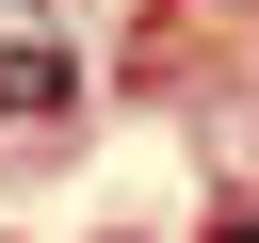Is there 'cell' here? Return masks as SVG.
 <instances>
[{"mask_svg":"<svg viewBox=\"0 0 259 243\" xmlns=\"http://www.w3.org/2000/svg\"><path fill=\"white\" fill-rule=\"evenodd\" d=\"M65 113H81V65L49 32H0V130H65Z\"/></svg>","mask_w":259,"mask_h":243,"instance_id":"cell-1","label":"cell"},{"mask_svg":"<svg viewBox=\"0 0 259 243\" xmlns=\"http://www.w3.org/2000/svg\"><path fill=\"white\" fill-rule=\"evenodd\" d=\"M210 243H259V211H227V227H210Z\"/></svg>","mask_w":259,"mask_h":243,"instance_id":"cell-2","label":"cell"}]
</instances>
